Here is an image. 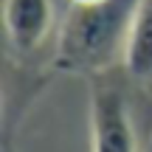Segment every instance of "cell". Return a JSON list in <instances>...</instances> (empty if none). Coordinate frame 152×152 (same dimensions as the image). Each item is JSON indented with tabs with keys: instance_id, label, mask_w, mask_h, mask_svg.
Returning <instances> with one entry per match:
<instances>
[{
	"instance_id": "cell-1",
	"label": "cell",
	"mask_w": 152,
	"mask_h": 152,
	"mask_svg": "<svg viewBox=\"0 0 152 152\" xmlns=\"http://www.w3.org/2000/svg\"><path fill=\"white\" fill-rule=\"evenodd\" d=\"M138 0H104L96 6H68L56 34L54 65L68 73L99 76L124 62L127 37Z\"/></svg>"
},
{
	"instance_id": "cell-2",
	"label": "cell",
	"mask_w": 152,
	"mask_h": 152,
	"mask_svg": "<svg viewBox=\"0 0 152 152\" xmlns=\"http://www.w3.org/2000/svg\"><path fill=\"white\" fill-rule=\"evenodd\" d=\"M90 138L93 152H138V135L130 102H127V90L113 71L93 76Z\"/></svg>"
},
{
	"instance_id": "cell-3",
	"label": "cell",
	"mask_w": 152,
	"mask_h": 152,
	"mask_svg": "<svg viewBox=\"0 0 152 152\" xmlns=\"http://www.w3.org/2000/svg\"><path fill=\"white\" fill-rule=\"evenodd\" d=\"M3 17L11 51L17 56H31L56 26V0H6Z\"/></svg>"
},
{
	"instance_id": "cell-4",
	"label": "cell",
	"mask_w": 152,
	"mask_h": 152,
	"mask_svg": "<svg viewBox=\"0 0 152 152\" xmlns=\"http://www.w3.org/2000/svg\"><path fill=\"white\" fill-rule=\"evenodd\" d=\"M124 73L132 82H152V0H138L124 51Z\"/></svg>"
},
{
	"instance_id": "cell-5",
	"label": "cell",
	"mask_w": 152,
	"mask_h": 152,
	"mask_svg": "<svg viewBox=\"0 0 152 152\" xmlns=\"http://www.w3.org/2000/svg\"><path fill=\"white\" fill-rule=\"evenodd\" d=\"M68 6H96V3H104V0H65Z\"/></svg>"
},
{
	"instance_id": "cell-6",
	"label": "cell",
	"mask_w": 152,
	"mask_h": 152,
	"mask_svg": "<svg viewBox=\"0 0 152 152\" xmlns=\"http://www.w3.org/2000/svg\"><path fill=\"white\" fill-rule=\"evenodd\" d=\"M3 152H14V149H11V144H9V141H6V149H3Z\"/></svg>"
},
{
	"instance_id": "cell-7",
	"label": "cell",
	"mask_w": 152,
	"mask_h": 152,
	"mask_svg": "<svg viewBox=\"0 0 152 152\" xmlns=\"http://www.w3.org/2000/svg\"><path fill=\"white\" fill-rule=\"evenodd\" d=\"M147 152H152V138H149V147H147Z\"/></svg>"
}]
</instances>
